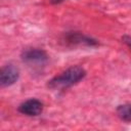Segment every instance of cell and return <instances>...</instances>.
I'll list each match as a JSON object with an SVG mask.
<instances>
[{
    "label": "cell",
    "mask_w": 131,
    "mask_h": 131,
    "mask_svg": "<svg viewBox=\"0 0 131 131\" xmlns=\"http://www.w3.org/2000/svg\"><path fill=\"white\" fill-rule=\"evenodd\" d=\"M122 41L131 49V36H123L122 37Z\"/></svg>",
    "instance_id": "obj_7"
},
{
    "label": "cell",
    "mask_w": 131,
    "mask_h": 131,
    "mask_svg": "<svg viewBox=\"0 0 131 131\" xmlns=\"http://www.w3.org/2000/svg\"><path fill=\"white\" fill-rule=\"evenodd\" d=\"M21 59L30 64L44 63L48 59L47 53L40 48H27L21 52Z\"/></svg>",
    "instance_id": "obj_2"
},
{
    "label": "cell",
    "mask_w": 131,
    "mask_h": 131,
    "mask_svg": "<svg viewBox=\"0 0 131 131\" xmlns=\"http://www.w3.org/2000/svg\"><path fill=\"white\" fill-rule=\"evenodd\" d=\"M17 110L19 113L26 116L36 117V116H39L43 112V103L36 98H30L21 102Z\"/></svg>",
    "instance_id": "obj_4"
},
{
    "label": "cell",
    "mask_w": 131,
    "mask_h": 131,
    "mask_svg": "<svg viewBox=\"0 0 131 131\" xmlns=\"http://www.w3.org/2000/svg\"><path fill=\"white\" fill-rule=\"evenodd\" d=\"M63 0H51L52 3H59V2H62Z\"/></svg>",
    "instance_id": "obj_8"
},
{
    "label": "cell",
    "mask_w": 131,
    "mask_h": 131,
    "mask_svg": "<svg viewBox=\"0 0 131 131\" xmlns=\"http://www.w3.org/2000/svg\"><path fill=\"white\" fill-rule=\"evenodd\" d=\"M64 40L67 41V43H71V44H76V45H87V46H94L97 45V41L85 36L81 33H77V32H72V33H68L64 36Z\"/></svg>",
    "instance_id": "obj_5"
},
{
    "label": "cell",
    "mask_w": 131,
    "mask_h": 131,
    "mask_svg": "<svg viewBox=\"0 0 131 131\" xmlns=\"http://www.w3.org/2000/svg\"><path fill=\"white\" fill-rule=\"evenodd\" d=\"M19 78V71L13 64H6L2 67L0 72V85L1 87H8L14 84Z\"/></svg>",
    "instance_id": "obj_3"
},
{
    "label": "cell",
    "mask_w": 131,
    "mask_h": 131,
    "mask_svg": "<svg viewBox=\"0 0 131 131\" xmlns=\"http://www.w3.org/2000/svg\"><path fill=\"white\" fill-rule=\"evenodd\" d=\"M86 76V71L79 66H73L53 77L48 81V87L50 89H67L79 83Z\"/></svg>",
    "instance_id": "obj_1"
},
{
    "label": "cell",
    "mask_w": 131,
    "mask_h": 131,
    "mask_svg": "<svg viewBox=\"0 0 131 131\" xmlns=\"http://www.w3.org/2000/svg\"><path fill=\"white\" fill-rule=\"evenodd\" d=\"M117 114L120 119L126 122H131V103L121 104L117 107Z\"/></svg>",
    "instance_id": "obj_6"
}]
</instances>
